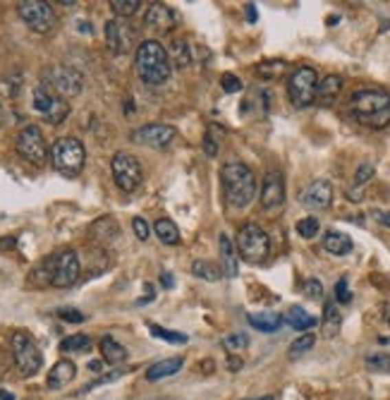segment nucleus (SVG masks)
<instances>
[{
	"label": "nucleus",
	"instance_id": "obj_1",
	"mask_svg": "<svg viewBox=\"0 0 390 400\" xmlns=\"http://www.w3.org/2000/svg\"><path fill=\"white\" fill-rule=\"evenodd\" d=\"M347 111L364 127L381 129L390 123V94L383 89H359L349 96Z\"/></svg>",
	"mask_w": 390,
	"mask_h": 400
},
{
	"label": "nucleus",
	"instance_id": "obj_2",
	"mask_svg": "<svg viewBox=\"0 0 390 400\" xmlns=\"http://www.w3.org/2000/svg\"><path fill=\"white\" fill-rule=\"evenodd\" d=\"M225 202L232 209H247L257 197V175L247 163L230 161L221 171Z\"/></svg>",
	"mask_w": 390,
	"mask_h": 400
},
{
	"label": "nucleus",
	"instance_id": "obj_3",
	"mask_svg": "<svg viewBox=\"0 0 390 400\" xmlns=\"http://www.w3.org/2000/svg\"><path fill=\"white\" fill-rule=\"evenodd\" d=\"M134 67H137L139 79L144 84H149V87L166 84L170 79V72H173V63H170L168 51L158 41H153V39L139 43Z\"/></svg>",
	"mask_w": 390,
	"mask_h": 400
},
{
	"label": "nucleus",
	"instance_id": "obj_4",
	"mask_svg": "<svg viewBox=\"0 0 390 400\" xmlns=\"http://www.w3.org/2000/svg\"><path fill=\"white\" fill-rule=\"evenodd\" d=\"M87 161V151L84 144L74 137H60L51 147V163L58 173L67 175V178H77Z\"/></svg>",
	"mask_w": 390,
	"mask_h": 400
},
{
	"label": "nucleus",
	"instance_id": "obj_5",
	"mask_svg": "<svg viewBox=\"0 0 390 400\" xmlns=\"http://www.w3.org/2000/svg\"><path fill=\"white\" fill-rule=\"evenodd\" d=\"M237 252L244 262L249 264H261L271 254V238L263 228H259L257 223H247L239 228L237 233Z\"/></svg>",
	"mask_w": 390,
	"mask_h": 400
},
{
	"label": "nucleus",
	"instance_id": "obj_6",
	"mask_svg": "<svg viewBox=\"0 0 390 400\" xmlns=\"http://www.w3.org/2000/svg\"><path fill=\"white\" fill-rule=\"evenodd\" d=\"M316 92H318V74L314 67L302 65V67H297L288 77V96L297 108L312 106L316 101Z\"/></svg>",
	"mask_w": 390,
	"mask_h": 400
},
{
	"label": "nucleus",
	"instance_id": "obj_7",
	"mask_svg": "<svg viewBox=\"0 0 390 400\" xmlns=\"http://www.w3.org/2000/svg\"><path fill=\"white\" fill-rule=\"evenodd\" d=\"M10 345H12L14 364H17V369L22 372V377H34L43 364L41 350H39L36 341H34L27 331H14Z\"/></svg>",
	"mask_w": 390,
	"mask_h": 400
},
{
	"label": "nucleus",
	"instance_id": "obj_8",
	"mask_svg": "<svg viewBox=\"0 0 390 400\" xmlns=\"http://www.w3.org/2000/svg\"><path fill=\"white\" fill-rule=\"evenodd\" d=\"M82 74L74 67H67V65H56V67L46 70V74H43V87L60 98H74L82 92Z\"/></svg>",
	"mask_w": 390,
	"mask_h": 400
},
{
	"label": "nucleus",
	"instance_id": "obj_9",
	"mask_svg": "<svg viewBox=\"0 0 390 400\" xmlns=\"http://www.w3.org/2000/svg\"><path fill=\"white\" fill-rule=\"evenodd\" d=\"M14 149L17 154L32 166H43L48 161V147L46 139H43V132L36 127V125H27L22 132L17 134V142H14Z\"/></svg>",
	"mask_w": 390,
	"mask_h": 400
},
{
	"label": "nucleus",
	"instance_id": "obj_10",
	"mask_svg": "<svg viewBox=\"0 0 390 400\" xmlns=\"http://www.w3.org/2000/svg\"><path fill=\"white\" fill-rule=\"evenodd\" d=\"M17 12L24 19V24L36 34H48L56 27V12L43 0H19Z\"/></svg>",
	"mask_w": 390,
	"mask_h": 400
},
{
	"label": "nucleus",
	"instance_id": "obj_11",
	"mask_svg": "<svg viewBox=\"0 0 390 400\" xmlns=\"http://www.w3.org/2000/svg\"><path fill=\"white\" fill-rule=\"evenodd\" d=\"M111 171H113V180L122 192H134V189L142 185V166L139 161L132 156V154L118 151L111 161Z\"/></svg>",
	"mask_w": 390,
	"mask_h": 400
},
{
	"label": "nucleus",
	"instance_id": "obj_12",
	"mask_svg": "<svg viewBox=\"0 0 390 400\" xmlns=\"http://www.w3.org/2000/svg\"><path fill=\"white\" fill-rule=\"evenodd\" d=\"M79 257L74 249H60L58 254L51 257V286L56 288H69L77 283L79 278Z\"/></svg>",
	"mask_w": 390,
	"mask_h": 400
},
{
	"label": "nucleus",
	"instance_id": "obj_13",
	"mask_svg": "<svg viewBox=\"0 0 390 400\" xmlns=\"http://www.w3.org/2000/svg\"><path fill=\"white\" fill-rule=\"evenodd\" d=\"M106 43L113 53L124 56L134 48L137 43V29L129 24V19L115 17L111 22H106Z\"/></svg>",
	"mask_w": 390,
	"mask_h": 400
},
{
	"label": "nucleus",
	"instance_id": "obj_14",
	"mask_svg": "<svg viewBox=\"0 0 390 400\" xmlns=\"http://www.w3.org/2000/svg\"><path fill=\"white\" fill-rule=\"evenodd\" d=\"M132 142L142 144V147H151V149H166L175 142L177 137V129L173 125H161V123H151V125H142L137 127L132 134Z\"/></svg>",
	"mask_w": 390,
	"mask_h": 400
},
{
	"label": "nucleus",
	"instance_id": "obj_15",
	"mask_svg": "<svg viewBox=\"0 0 390 400\" xmlns=\"http://www.w3.org/2000/svg\"><path fill=\"white\" fill-rule=\"evenodd\" d=\"M34 108L53 125H60L65 118L69 115V106L65 98L56 96L53 92H48L46 87H39L34 89Z\"/></svg>",
	"mask_w": 390,
	"mask_h": 400
},
{
	"label": "nucleus",
	"instance_id": "obj_16",
	"mask_svg": "<svg viewBox=\"0 0 390 400\" xmlns=\"http://www.w3.org/2000/svg\"><path fill=\"white\" fill-rule=\"evenodd\" d=\"M299 202H302V207L312 209V211H323V209H328L333 202L331 182H326V180H314L312 185H307V187L302 189Z\"/></svg>",
	"mask_w": 390,
	"mask_h": 400
},
{
	"label": "nucleus",
	"instance_id": "obj_17",
	"mask_svg": "<svg viewBox=\"0 0 390 400\" xmlns=\"http://www.w3.org/2000/svg\"><path fill=\"white\" fill-rule=\"evenodd\" d=\"M283 204H285V178H283V173L271 171L263 178L261 209L263 211H278Z\"/></svg>",
	"mask_w": 390,
	"mask_h": 400
},
{
	"label": "nucleus",
	"instance_id": "obj_18",
	"mask_svg": "<svg viewBox=\"0 0 390 400\" xmlns=\"http://www.w3.org/2000/svg\"><path fill=\"white\" fill-rule=\"evenodd\" d=\"M175 22H177L175 12L163 3H151L147 14H144V24L151 29H158V32H170L175 27Z\"/></svg>",
	"mask_w": 390,
	"mask_h": 400
},
{
	"label": "nucleus",
	"instance_id": "obj_19",
	"mask_svg": "<svg viewBox=\"0 0 390 400\" xmlns=\"http://www.w3.org/2000/svg\"><path fill=\"white\" fill-rule=\"evenodd\" d=\"M89 235H91V240H96V242H101L103 247H106V244H113L115 240H118L120 226H118V221H115L113 216H101L98 221L91 223Z\"/></svg>",
	"mask_w": 390,
	"mask_h": 400
},
{
	"label": "nucleus",
	"instance_id": "obj_20",
	"mask_svg": "<svg viewBox=\"0 0 390 400\" xmlns=\"http://www.w3.org/2000/svg\"><path fill=\"white\" fill-rule=\"evenodd\" d=\"M77 377V367L69 359H60L53 364V369L48 372V388H65L72 379Z\"/></svg>",
	"mask_w": 390,
	"mask_h": 400
},
{
	"label": "nucleus",
	"instance_id": "obj_21",
	"mask_svg": "<svg viewBox=\"0 0 390 400\" xmlns=\"http://www.w3.org/2000/svg\"><path fill=\"white\" fill-rule=\"evenodd\" d=\"M218 247H221V271H223V276L235 278L237 276V257L239 254H235L232 240H230L225 233H221V238H218Z\"/></svg>",
	"mask_w": 390,
	"mask_h": 400
},
{
	"label": "nucleus",
	"instance_id": "obj_22",
	"mask_svg": "<svg viewBox=\"0 0 390 400\" xmlns=\"http://www.w3.org/2000/svg\"><path fill=\"white\" fill-rule=\"evenodd\" d=\"M352 247H354L352 238L340 233V230H328V233L323 235V249L335 254V257H345V254L352 252Z\"/></svg>",
	"mask_w": 390,
	"mask_h": 400
},
{
	"label": "nucleus",
	"instance_id": "obj_23",
	"mask_svg": "<svg viewBox=\"0 0 390 400\" xmlns=\"http://www.w3.org/2000/svg\"><path fill=\"white\" fill-rule=\"evenodd\" d=\"M182 367H184V359L182 357L161 359V362H156L153 367L147 369V379H149V381H158V379H166V377H173V374H177Z\"/></svg>",
	"mask_w": 390,
	"mask_h": 400
},
{
	"label": "nucleus",
	"instance_id": "obj_24",
	"mask_svg": "<svg viewBox=\"0 0 390 400\" xmlns=\"http://www.w3.org/2000/svg\"><path fill=\"white\" fill-rule=\"evenodd\" d=\"M247 319L254 328H259V331H263V333H276L285 324L283 317L276 312H254V314H249Z\"/></svg>",
	"mask_w": 390,
	"mask_h": 400
},
{
	"label": "nucleus",
	"instance_id": "obj_25",
	"mask_svg": "<svg viewBox=\"0 0 390 400\" xmlns=\"http://www.w3.org/2000/svg\"><path fill=\"white\" fill-rule=\"evenodd\" d=\"M283 322L288 324L290 328H294V331H307V328L316 326V317H312V314L302 307H290L288 314L283 317Z\"/></svg>",
	"mask_w": 390,
	"mask_h": 400
},
{
	"label": "nucleus",
	"instance_id": "obj_26",
	"mask_svg": "<svg viewBox=\"0 0 390 400\" xmlns=\"http://www.w3.org/2000/svg\"><path fill=\"white\" fill-rule=\"evenodd\" d=\"M340 89H343V77H338V74H328L326 79H321V82H318L316 101H321V103H326V106H331L335 98H338Z\"/></svg>",
	"mask_w": 390,
	"mask_h": 400
},
{
	"label": "nucleus",
	"instance_id": "obj_27",
	"mask_svg": "<svg viewBox=\"0 0 390 400\" xmlns=\"http://www.w3.org/2000/svg\"><path fill=\"white\" fill-rule=\"evenodd\" d=\"M340 324H343V314L338 312V304L326 302V307H323V336L335 338L340 331Z\"/></svg>",
	"mask_w": 390,
	"mask_h": 400
},
{
	"label": "nucleus",
	"instance_id": "obj_28",
	"mask_svg": "<svg viewBox=\"0 0 390 400\" xmlns=\"http://www.w3.org/2000/svg\"><path fill=\"white\" fill-rule=\"evenodd\" d=\"M101 355H103V359H106L108 364H120V362L127 359V350L115 341L113 336L101 338Z\"/></svg>",
	"mask_w": 390,
	"mask_h": 400
},
{
	"label": "nucleus",
	"instance_id": "obj_29",
	"mask_svg": "<svg viewBox=\"0 0 390 400\" xmlns=\"http://www.w3.org/2000/svg\"><path fill=\"white\" fill-rule=\"evenodd\" d=\"M153 230H156L158 240H161L163 244H177L180 242V228L175 226L170 218H158Z\"/></svg>",
	"mask_w": 390,
	"mask_h": 400
},
{
	"label": "nucleus",
	"instance_id": "obj_30",
	"mask_svg": "<svg viewBox=\"0 0 390 400\" xmlns=\"http://www.w3.org/2000/svg\"><path fill=\"white\" fill-rule=\"evenodd\" d=\"M168 56H170V63H173L175 67H187V65L192 63V53H189L187 41H182V39L173 41V46H170Z\"/></svg>",
	"mask_w": 390,
	"mask_h": 400
},
{
	"label": "nucleus",
	"instance_id": "obj_31",
	"mask_svg": "<svg viewBox=\"0 0 390 400\" xmlns=\"http://www.w3.org/2000/svg\"><path fill=\"white\" fill-rule=\"evenodd\" d=\"M192 271H194V276L197 278H204V281H221V276H223V271H221V266H216V264H211V262H194L192 264Z\"/></svg>",
	"mask_w": 390,
	"mask_h": 400
},
{
	"label": "nucleus",
	"instance_id": "obj_32",
	"mask_svg": "<svg viewBox=\"0 0 390 400\" xmlns=\"http://www.w3.org/2000/svg\"><path fill=\"white\" fill-rule=\"evenodd\" d=\"M91 348V338L84 336V333H77V336H69L60 343V350L63 352H87Z\"/></svg>",
	"mask_w": 390,
	"mask_h": 400
},
{
	"label": "nucleus",
	"instance_id": "obj_33",
	"mask_svg": "<svg viewBox=\"0 0 390 400\" xmlns=\"http://www.w3.org/2000/svg\"><path fill=\"white\" fill-rule=\"evenodd\" d=\"M139 5H142V0H111V10L115 12V17H132L134 12L139 10Z\"/></svg>",
	"mask_w": 390,
	"mask_h": 400
},
{
	"label": "nucleus",
	"instance_id": "obj_34",
	"mask_svg": "<svg viewBox=\"0 0 390 400\" xmlns=\"http://www.w3.org/2000/svg\"><path fill=\"white\" fill-rule=\"evenodd\" d=\"M149 331L153 333L156 338H161V341H168V343H177V345H184L187 343V336L184 333H177V331H168V328L163 326H156V324H149Z\"/></svg>",
	"mask_w": 390,
	"mask_h": 400
},
{
	"label": "nucleus",
	"instance_id": "obj_35",
	"mask_svg": "<svg viewBox=\"0 0 390 400\" xmlns=\"http://www.w3.org/2000/svg\"><path fill=\"white\" fill-rule=\"evenodd\" d=\"M249 345V336L247 333H230V336L223 338V348L228 350V352H239V350H244Z\"/></svg>",
	"mask_w": 390,
	"mask_h": 400
},
{
	"label": "nucleus",
	"instance_id": "obj_36",
	"mask_svg": "<svg viewBox=\"0 0 390 400\" xmlns=\"http://www.w3.org/2000/svg\"><path fill=\"white\" fill-rule=\"evenodd\" d=\"M314 343H316V336H314V333H302L297 341H292V345H290V355H292V357L304 355L307 350L314 348Z\"/></svg>",
	"mask_w": 390,
	"mask_h": 400
},
{
	"label": "nucleus",
	"instance_id": "obj_37",
	"mask_svg": "<svg viewBox=\"0 0 390 400\" xmlns=\"http://www.w3.org/2000/svg\"><path fill=\"white\" fill-rule=\"evenodd\" d=\"M318 218H314V216H309V218H302V221L297 223V233L302 235L304 240H312V238H316L318 235Z\"/></svg>",
	"mask_w": 390,
	"mask_h": 400
},
{
	"label": "nucleus",
	"instance_id": "obj_38",
	"mask_svg": "<svg viewBox=\"0 0 390 400\" xmlns=\"http://www.w3.org/2000/svg\"><path fill=\"white\" fill-rule=\"evenodd\" d=\"M285 67H288V65L283 63V60H273V63H266V65H261V67L257 70L259 74H261V77H278L280 72H285Z\"/></svg>",
	"mask_w": 390,
	"mask_h": 400
},
{
	"label": "nucleus",
	"instance_id": "obj_39",
	"mask_svg": "<svg viewBox=\"0 0 390 400\" xmlns=\"http://www.w3.org/2000/svg\"><path fill=\"white\" fill-rule=\"evenodd\" d=\"M367 364H369V369H373V372H390V357L388 355H369Z\"/></svg>",
	"mask_w": 390,
	"mask_h": 400
},
{
	"label": "nucleus",
	"instance_id": "obj_40",
	"mask_svg": "<svg viewBox=\"0 0 390 400\" xmlns=\"http://www.w3.org/2000/svg\"><path fill=\"white\" fill-rule=\"evenodd\" d=\"M335 302H340V304L352 302V293H349V288H347V278H340V281L335 283Z\"/></svg>",
	"mask_w": 390,
	"mask_h": 400
},
{
	"label": "nucleus",
	"instance_id": "obj_41",
	"mask_svg": "<svg viewBox=\"0 0 390 400\" xmlns=\"http://www.w3.org/2000/svg\"><path fill=\"white\" fill-rule=\"evenodd\" d=\"M221 87H223L225 94H237L239 89H242V82H239V79L235 77L232 72H225L223 77H221Z\"/></svg>",
	"mask_w": 390,
	"mask_h": 400
},
{
	"label": "nucleus",
	"instance_id": "obj_42",
	"mask_svg": "<svg viewBox=\"0 0 390 400\" xmlns=\"http://www.w3.org/2000/svg\"><path fill=\"white\" fill-rule=\"evenodd\" d=\"M132 228H134V235H137V238L142 240V242H144V240L151 238V228H149V223L144 221L142 216H134L132 218Z\"/></svg>",
	"mask_w": 390,
	"mask_h": 400
},
{
	"label": "nucleus",
	"instance_id": "obj_43",
	"mask_svg": "<svg viewBox=\"0 0 390 400\" xmlns=\"http://www.w3.org/2000/svg\"><path fill=\"white\" fill-rule=\"evenodd\" d=\"M58 317L63 319V322H69V324H82V322H84V314H82V312H77V309H72V307L60 309Z\"/></svg>",
	"mask_w": 390,
	"mask_h": 400
},
{
	"label": "nucleus",
	"instance_id": "obj_44",
	"mask_svg": "<svg viewBox=\"0 0 390 400\" xmlns=\"http://www.w3.org/2000/svg\"><path fill=\"white\" fill-rule=\"evenodd\" d=\"M371 178H373V166H371V163H364V166H359L357 173H354V182H357V185L369 182Z\"/></svg>",
	"mask_w": 390,
	"mask_h": 400
},
{
	"label": "nucleus",
	"instance_id": "obj_45",
	"mask_svg": "<svg viewBox=\"0 0 390 400\" xmlns=\"http://www.w3.org/2000/svg\"><path fill=\"white\" fill-rule=\"evenodd\" d=\"M304 293H307L312 299H321V295H323V286L316 281V278H312V281L304 283Z\"/></svg>",
	"mask_w": 390,
	"mask_h": 400
},
{
	"label": "nucleus",
	"instance_id": "obj_46",
	"mask_svg": "<svg viewBox=\"0 0 390 400\" xmlns=\"http://www.w3.org/2000/svg\"><path fill=\"white\" fill-rule=\"evenodd\" d=\"M204 151H206V156H211V158L218 154V139L213 137L211 132H208L206 137H204Z\"/></svg>",
	"mask_w": 390,
	"mask_h": 400
},
{
	"label": "nucleus",
	"instance_id": "obj_47",
	"mask_svg": "<svg viewBox=\"0 0 390 400\" xmlns=\"http://www.w3.org/2000/svg\"><path fill=\"white\" fill-rule=\"evenodd\" d=\"M161 283H163V286H166V288H173V286H175V278H173V273L163 271V273H161Z\"/></svg>",
	"mask_w": 390,
	"mask_h": 400
},
{
	"label": "nucleus",
	"instance_id": "obj_48",
	"mask_svg": "<svg viewBox=\"0 0 390 400\" xmlns=\"http://www.w3.org/2000/svg\"><path fill=\"white\" fill-rule=\"evenodd\" d=\"M247 19H249V22H254V19H257V8H254V3L247 5Z\"/></svg>",
	"mask_w": 390,
	"mask_h": 400
},
{
	"label": "nucleus",
	"instance_id": "obj_49",
	"mask_svg": "<svg viewBox=\"0 0 390 400\" xmlns=\"http://www.w3.org/2000/svg\"><path fill=\"white\" fill-rule=\"evenodd\" d=\"M0 247H14V238H5V240H0Z\"/></svg>",
	"mask_w": 390,
	"mask_h": 400
},
{
	"label": "nucleus",
	"instance_id": "obj_50",
	"mask_svg": "<svg viewBox=\"0 0 390 400\" xmlns=\"http://www.w3.org/2000/svg\"><path fill=\"white\" fill-rule=\"evenodd\" d=\"M103 364L101 362H89V369H91V372H103Z\"/></svg>",
	"mask_w": 390,
	"mask_h": 400
},
{
	"label": "nucleus",
	"instance_id": "obj_51",
	"mask_svg": "<svg viewBox=\"0 0 390 400\" xmlns=\"http://www.w3.org/2000/svg\"><path fill=\"white\" fill-rule=\"evenodd\" d=\"M0 400H14L12 393H8V391H0Z\"/></svg>",
	"mask_w": 390,
	"mask_h": 400
},
{
	"label": "nucleus",
	"instance_id": "obj_52",
	"mask_svg": "<svg viewBox=\"0 0 390 400\" xmlns=\"http://www.w3.org/2000/svg\"><path fill=\"white\" fill-rule=\"evenodd\" d=\"M381 223H383V226H388V228H390V213H383V216H381Z\"/></svg>",
	"mask_w": 390,
	"mask_h": 400
},
{
	"label": "nucleus",
	"instance_id": "obj_53",
	"mask_svg": "<svg viewBox=\"0 0 390 400\" xmlns=\"http://www.w3.org/2000/svg\"><path fill=\"white\" fill-rule=\"evenodd\" d=\"M5 125V108H3V103H0V127Z\"/></svg>",
	"mask_w": 390,
	"mask_h": 400
},
{
	"label": "nucleus",
	"instance_id": "obj_54",
	"mask_svg": "<svg viewBox=\"0 0 390 400\" xmlns=\"http://www.w3.org/2000/svg\"><path fill=\"white\" fill-rule=\"evenodd\" d=\"M247 400H273V396H263V398H247Z\"/></svg>",
	"mask_w": 390,
	"mask_h": 400
},
{
	"label": "nucleus",
	"instance_id": "obj_55",
	"mask_svg": "<svg viewBox=\"0 0 390 400\" xmlns=\"http://www.w3.org/2000/svg\"><path fill=\"white\" fill-rule=\"evenodd\" d=\"M388 324H390V319H388Z\"/></svg>",
	"mask_w": 390,
	"mask_h": 400
}]
</instances>
